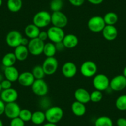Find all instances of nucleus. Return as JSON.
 <instances>
[{
    "label": "nucleus",
    "instance_id": "1",
    "mask_svg": "<svg viewBox=\"0 0 126 126\" xmlns=\"http://www.w3.org/2000/svg\"><path fill=\"white\" fill-rule=\"evenodd\" d=\"M46 120L48 122L57 124L63 119L64 111L59 106H52L49 108L45 112Z\"/></svg>",
    "mask_w": 126,
    "mask_h": 126
},
{
    "label": "nucleus",
    "instance_id": "2",
    "mask_svg": "<svg viewBox=\"0 0 126 126\" xmlns=\"http://www.w3.org/2000/svg\"><path fill=\"white\" fill-rule=\"evenodd\" d=\"M51 22V15L46 11H42L36 13L33 18V24L38 28H44Z\"/></svg>",
    "mask_w": 126,
    "mask_h": 126
},
{
    "label": "nucleus",
    "instance_id": "3",
    "mask_svg": "<svg viewBox=\"0 0 126 126\" xmlns=\"http://www.w3.org/2000/svg\"><path fill=\"white\" fill-rule=\"evenodd\" d=\"M110 81L108 76L103 74H98L94 76L93 79V85L95 90L105 91L110 87Z\"/></svg>",
    "mask_w": 126,
    "mask_h": 126
},
{
    "label": "nucleus",
    "instance_id": "4",
    "mask_svg": "<svg viewBox=\"0 0 126 126\" xmlns=\"http://www.w3.org/2000/svg\"><path fill=\"white\" fill-rule=\"evenodd\" d=\"M87 25L91 32L94 33H98L103 31L106 24L104 21L103 17L96 16L92 17L88 20Z\"/></svg>",
    "mask_w": 126,
    "mask_h": 126
},
{
    "label": "nucleus",
    "instance_id": "5",
    "mask_svg": "<svg viewBox=\"0 0 126 126\" xmlns=\"http://www.w3.org/2000/svg\"><path fill=\"white\" fill-rule=\"evenodd\" d=\"M45 43L38 38H33L29 40L27 45L30 54L33 56H39L43 52Z\"/></svg>",
    "mask_w": 126,
    "mask_h": 126
},
{
    "label": "nucleus",
    "instance_id": "6",
    "mask_svg": "<svg viewBox=\"0 0 126 126\" xmlns=\"http://www.w3.org/2000/svg\"><path fill=\"white\" fill-rule=\"evenodd\" d=\"M81 74L85 77H92L97 73L98 67L96 63L92 61H87L82 63L80 69Z\"/></svg>",
    "mask_w": 126,
    "mask_h": 126
},
{
    "label": "nucleus",
    "instance_id": "7",
    "mask_svg": "<svg viewBox=\"0 0 126 126\" xmlns=\"http://www.w3.org/2000/svg\"><path fill=\"white\" fill-rule=\"evenodd\" d=\"M58 61L54 57L47 58L43 61L42 67L45 75L51 76L56 72L58 68Z\"/></svg>",
    "mask_w": 126,
    "mask_h": 126
},
{
    "label": "nucleus",
    "instance_id": "8",
    "mask_svg": "<svg viewBox=\"0 0 126 126\" xmlns=\"http://www.w3.org/2000/svg\"><path fill=\"white\" fill-rule=\"evenodd\" d=\"M22 38L23 37L20 32L17 30H11L6 35V42L9 47L15 48L21 45Z\"/></svg>",
    "mask_w": 126,
    "mask_h": 126
},
{
    "label": "nucleus",
    "instance_id": "9",
    "mask_svg": "<svg viewBox=\"0 0 126 126\" xmlns=\"http://www.w3.org/2000/svg\"><path fill=\"white\" fill-rule=\"evenodd\" d=\"M48 38L53 43H58L63 42L65 36L64 31L63 29L53 26L49 28L47 31Z\"/></svg>",
    "mask_w": 126,
    "mask_h": 126
},
{
    "label": "nucleus",
    "instance_id": "10",
    "mask_svg": "<svg viewBox=\"0 0 126 126\" xmlns=\"http://www.w3.org/2000/svg\"><path fill=\"white\" fill-rule=\"evenodd\" d=\"M31 87L32 92L37 96H43L48 92V85L43 79L35 80Z\"/></svg>",
    "mask_w": 126,
    "mask_h": 126
},
{
    "label": "nucleus",
    "instance_id": "11",
    "mask_svg": "<svg viewBox=\"0 0 126 126\" xmlns=\"http://www.w3.org/2000/svg\"><path fill=\"white\" fill-rule=\"evenodd\" d=\"M51 23L53 26L64 28L68 24V19L65 14L61 11L53 12L51 14Z\"/></svg>",
    "mask_w": 126,
    "mask_h": 126
},
{
    "label": "nucleus",
    "instance_id": "12",
    "mask_svg": "<svg viewBox=\"0 0 126 126\" xmlns=\"http://www.w3.org/2000/svg\"><path fill=\"white\" fill-rule=\"evenodd\" d=\"M1 100H3L5 103L16 102L19 97L17 91L13 88L9 89L3 90L0 93Z\"/></svg>",
    "mask_w": 126,
    "mask_h": 126
},
{
    "label": "nucleus",
    "instance_id": "13",
    "mask_svg": "<svg viewBox=\"0 0 126 126\" xmlns=\"http://www.w3.org/2000/svg\"><path fill=\"white\" fill-rule=\"evenodd\" d=\"M21 109L20 106L17 103H6L4 114L10 119L19 117Z\"/></svg>",
    "mask_w": 126,
    "mask_h": 126
},
{
    "label": "nucleus",
    "instance_id": "14",
    "mask_svg": "<svg viewBox=\"0 0 126 126\" xmlns=\"http://www.w3.org/2000/svg\"><path fill=\"white\" fill-rule=\"evenodd\" d=\"M110 87L112 90L119 92L126 88V77L123 75L115 76L110 81Z\"/></svg>",
    "mask_w": 126,
    "mask_h": 126
},
{
    "label": "nucleus",
    "instance_id": "15",
    "mask_svg": "<svg viewBox=\"0 0 126 126\" xmlns=\"http://www.w3.org/2000/svg\"><path fill=\"white\" fill-rule=\"evenodd\" d=\"M62 74L66 78H72L77 74V68L75 63L68 61L63 64L61 69Z\"/></svg>",
    "mask_w": 126,
    "mask_h": 126
},
{
    "label": "nucleus",
    "instance_id": "16",
    "mask_svg": "<svg viewBox=\"0 0 126 126\" xmlns=\"http://www.w3.org/2000/svg\"><path fill=\"white\" fill-rule=\"evenodd\" d=\"M76 101L83 104H87L90 101V93L83 88H79L74 92Z\"/></svg>",
    "mask_w": 126,
    "mask_h": 126
},
{
    "label": "nucleus",
    "instance_id": "17",
    "mask_svg": "<svg viewBox=\"0 0 126 126\" xmlns=\"http://www.w3.org/2000/svg\"><path fill=\"white\" fill-rule=\"evenodd\" d=\"M35 80L32 72H24L20 74L17 81L23 87H31Z\"/></svg>",
    "mask_w": 126,
    "mask_h": 126
},
{
    "label": "nucleus",
    "instance_id": "18",
    "mask_svg": "<svg viewBox=\"0 0 126 126\" xmlns=\"http://www.w3.org/2000/svg\"><path fill=\"white\" fill-rule=\"evenodd\" d=\"M103 37L108 41H113L118 35V31L114 25H105L102 31Z\"/></svg>",
    "mask_w": 126,
    "mask_h": 126
},
{
    "label": "nucleus",
    "instance_id": "19",
    "mask_svg": "<svg viewBox=\"0 0 126 126\" xmlns=\"http://www.w3.org/2000/svg\"><path fill=\"white\" fill-rule=\"evenodd\" d=\"M19 74H19V71L14 66L4 67V77H5L6 79L8 80L10 82H11L12 83L17 81Z\"/></svg>",
    "mask_w": 126,
    "mask_h": 126
},
{
    "label": "nucleus",
    "instance_id": "20",
    "mask_svg": "<svg viewBox=\"0 0 126 126\" xmlns=\"http://www.w3.org/2000/svg\"><path fill=\"white\" fill-rule=\"evenodd\" d=\"M62 42L64 45L65 48L72 49L77 47L79 43V39L76 35L69 33V34L65 35Z\"/></svg>",
    "mask_w": 126,
    "mask_h": 126
},
{
    "label": "nucleus",
    "instance_id": "21",
    "mask_svg": "<svg viewBox=\"0 0 126 126\" xmlns=\"http://www.w3.org/2000/svg\"><path fill=\"white\" fill-rule=\"evenodd\" d=\"M17 60L19 61H25L29 56V51L27 47L24 45H19L15 48L14 52Z\"/></svg>",
    "mask_w": 126,
    "mask_h": 126
},
{
    "label": "nucleus",
    "instance_id": "22",
    "mask_svg": "<svg viewBox=\"0 0 126 126\" xmlns=\"http://www.w3.org/2000/svg\"><path fill=\"white\" fill-rule=\"evenodd\" d=\"M71 110L75 116L81 117L86 113L87 109L85 104L76 101L71 105Z\"/></svg>",
    "mask_w": 126,
    "mask_h": 126
},
{
    "label": "nucleus",
    "instance_id": "23",
    "mask_svg": "<svg viewBox=\"0 0 126 126\" xmlns=\"http://www.w3.org/2000/svg\"><path fill=\"white\" fill-rule=\"evenodd\" d=\"M40 32V28H38L33 24H29L25 28V35L30 40L38 38Z\"/></svg>",
    "mask_w": 126,
    "mask_h": 126
},
{
    "label": "nucleus",
    "instance_id": "24",
    "mask_svg": "<svg viewBox=\"0 0 126 126\" xmlns=\"http://www.w3.org/2000/svg\"><path fill=\"white\" fill-rule=\"evenodd\" d=\"M17 59L14 53H8L3 57L1 60L2 64L4 67L14 66L16 62Z\"/></svg>",
    "mask_w": 126,
    "mask_h": 126
},
{
    "label": "nucleus",
    "instance_id": "25",
    "mask_svg": "<svg viewBox=\"0 0 126 126\" xmlns=\"http://www.w3.org/2000/svg\"><path fill=\"white\" fill-rule=\"evenodd\" d=\"M8 9L12 13H17L22 7V0H8L7 1Z\"/></svg>",
    "mask_w": 126,
    "mask_h": 126
},
{
    "label": "nucleus",
    "instance_id": "26",
    "mask_svg": "<svg viewBox=\"0 0 126 126\" xmlns=\"http://www.w3.org/2000/svg\"><path fill=\"white\" fill-rule=\"evenodd\" d=\"M56 52V48L54 43H53V42H48V43H45L43 53L47 58L54 57Z\"/></svg>",
    "mask_w": 126,
    "mask_h": 126
},
{
    "label": "nucleus",
    "instance_id": "27",
    "mask_svg": "<svg viewBox=\"0 0 126 126\" xmlns=\"http://www.w3.org/2000/svg\"><path fill=\"white\" fill-rule=\"evenodd\" d=\"M46 120L45 114L41 111H37L32 113L31 121L35 125L42 124Z\"/></svg>",
    "mask_w": 126,
    "mask_h": 126
},
{
    "label": "nucleus",
    "instance_id": "28",
    "mask_svg": "<svg viewBox=\"0 0 126 126\" xmlns=\"http://www.w3.org/2000/svg\"><path fill=\"white\" fill-rule=\"evenodd\" d=\"M103 19L106 25H114L118 21V16L113 12H109L105 14Z\"/></svg>",
    "mask_w": 126,
    "mask_h": 126
},
{
    "label": "nucleus",
    "instance_id": "29",
    "mask_svg": "<svg viewBox=\"0 0 126 126\" xmlns=\"http://www.w3.org/2000/svg\"><path fill=\"white\" fill-rule=\"evenodd\" d=\"M94 126H113V122L110 117L100 116L94 122Z\"/></svg>",
    "mask_w": 126,
    "mask_h": 126
},
{
    "label": "nucleus",
    "instance_id": "30",
    "mask_svg": "<svg viewBox=\"0 0 126 126\" xmlns=\"http://www.w3.org/2000/svg\"><path fill=\"white\" fill-rule=\"evenodd\" d=\"M116 107L120 111H126V94H122L116 100Z\"/></svg>",
    "mask_w": 126,
    "mask_h": 126
},
{
    "label": "nucleus",
    "instance_id": "31",
    "mask_svg": "<svg viewBox=\"0 0 126 126\" xmlns=\"http://www.w3.org/2000/svg\"><path fill=\"white\" fill-rule=\"evenodd\" d=\"M32 73L34 76L35 80L38 79H43L45 76V73L43 69L42 66H36L32 69Z\"/></svg>",
    "mask_w": 126,
    "mask_h": 126
},
{
    "label": "nucleus",
    "instance_id": "32",
    "mask_svg": "<svg viewBox=\"0 0 126 126\" xmlns=\"http://www.w3.org/2000/svg\"><path fill=\"white\" fill-rule=\"evenodd\" d=\"M103 94L102 92L97 90L93 91L90 93V101L93 103L100 102L103 99Z\"/></svg>",
    "mask_w": 126,
    "mask_h": 126
},
{
    "label": "nucleus",
    "instance_id": "33",
    "mask_svg": "<svg viewBox=\"0 0 126 126\" xmlns=\"http://www.w3.org/2000/svg\"><path fill=\"white\" fill-rule=\"evenodd\" d=\"M32 116V112L30 110L27 109H24L20 111L19 117H20L23 121L25 122L31 121Z\"/></svg>",
    "mask_w": 126,
    "mask_h": 126
},
{
    "label": "nucleus",
    "instance_id": "34",
    "mask_svg": "<svg viewBox=\"0 0 126 126\" xmlns=\"http://www.w3.org/2000/svg\"><path fill=\"white\" fill-rule=\"evenodd\" d=\"M63 7V1L61 0H52L50 3V8L53 12L61 11Z\"/></svg>",
    "mask_w": 126,
    "mask_h": 126
},
{
    "label": "nucleus",
    "instance_id": "35",
    "mask_svg": "<svg viewBox=\"0 0 126 126\" xmlns=\"http://www.w3.org/2000/svg\"><path fill=\"white\" fill-rule=\"evenodd\" d=\"M10 126H25V122L20 117H17L11 119L10 122Z\"/></svg>",
    "mask_w": 126,
    "mask_h": 126
},
{
    "label": "nucleus",
    "instance_id": "36",
    "mask_svg": "<svg viewBox=\"0 0 126 126\" xmlns=\"http://www.w3.org/2000/svg\"><path fill=\"white\" fill-rule=\"evenodd\" d=\"M1 87L3 90L9 89V88H11L12 82L7 79H4L1 82Z\"/></svg>",
    "mask_w": 126,
    "mask_h": 126
},
{
    "label": "nucleus",
    "instance_id": "37",
    "mask_svg": "<svg viewBox=\"0 0 126 126\" xmlns=\"http://www.w3.org/2000/svg\"><path fill=\"white\" fill-rule=\"evenodd\" d=\"M38 38L40 40H41L43 42H45V40H47L48 38V35L47 32L46 31H40L39 33V35H38Z\"/></svg>",
    "mask_w": 126,
    "mask_h": 126
},
{
    "label": "nucleus",
    "instance_id": "38",
    "mask_svg": "<svg viewBox=\"0 0 126 126\" xmlns=\"http://www.w3.org/2000/svg\"><path fill=\"white\" fill-rule=\"evenodd\" d=\"M69 1L74 6H80L84 3L85 0H69Z\"/></svg>",
    "mask_w": 126,
    "mask_h": 126
},
{
    "label": "nucleus",
    "instance_id": "39",
    "mask_svg": "<svg viewBox=\"0 0 126 126\" xmlns=\"http://www.w3.org/2000/svg\"><path fill=\"white\" fill-rule=\"evenodd\" d=\"M117 126H126V119L124 117H120L117 120Z\"/></svg>",
    "mask_w": 126,
    "mask_h": 126
},
{
    "label": "nucleus",
    "instance_id": "40",
    "mask_svg": "<svg viewBox=\"0 0 126 126\" xmlns=\"http://www.w3.org/2000/svg\"><path fill=\"white\" fill-rule=\"evenodd\" d=\"M6 103L0 99V116L4 114V110H5Z\"/></svg>",
    "mask_w": 126,
    "mask_h": 126
},
{
    "label": "nucleus",
    "instance_id": "41",
    "mask_svg": "<svg viewBox=\"0 0 126 126\" xmlns=\"http://www.w3.org/2000/svg\"><path fill=\"white\" fill-rule=\"evenodd\" d=\"M55 46H56V48L57 51H63V49H64V48H66L62 42H59V43H55Z\"/></svg>",
    "mask_w": 126,
    "mask_h": 126
},
{
    "label": "nucleus",
    "instance_id": "42",
    "mask_svg": "<svg viewBox=\"0 0 126 126\" xmlns=\"http://www.w3.org/2000/svg\"><path fill=\"white\" fill-rule=\"evenodd\" d=\"M104 0H88V1L90 3L92 4H94V5H98V4H100L101 3H103Z\"/></svg>",
    "mask_w": 126,
    "mask_h": 126
},
{
    "label": "nucleus",
    "instance_id": "43",
    "mask_svg": "<svg viewBox=\"0 0 126 126\" xmlns=\"http://www.w3.org/2000/svg\"><path fill=\"white\" fill-rule=\"evenodd\" d=\"M29 40L27 38H24V37H23L21 41V45H24V46H26V47H27L28 44H29Z\"/></svg>",
    "mask_w": 126,
    "mask_h": 126
},
{
    "label": "nucleus",
    "instance_id": "44",
    "mask_svg": "<svg viewBox=\"0 0 126 126\" xmlns=\"http://www.w3.org/2000/svg\"><path fill=\"white\" fill-rule=\"evenodd\" d=\"M43 126H58L56 125V124H53V123H50V122H48V123L45 124L43 125Z\"/></svg>",
    "mask_w": 126,
    "mask_h": 126
},
{
    "label": "nucleus",
    "instance_id": "45",
    "mask_svg": "<svg viewBox=\"0 0 126 126\" xmlns=\"http://www.w3.org/2000/svg\"><path fill=\"white\" fill-rule=\"evenodd\" d=\"M3 80H4V77H3V76L1 74H0V83H1Z\"/></svg>",
    "mask_w": 126,
    "mask_h": 126
},
{
    "label": "nucleus",
    "instance_id": "46",
    "mask_svg": "<svg viewBox=\"0 0 126 126\" xmlns=\"http://www.w3.org/2000/svg\"><path fill=\"white\" fill-rule=\"evenodd\" d=\"M123 75L124 76H125V77H126V67H124V70H123Z\"/></svg>",
    "mask_w": 126,
    "mask_h": 126
},
{
    "label": "nucleus",
    "instance_id": "47",
    "mask_svg": "<svg viewBox=\"0 0 126 126\" xmlns=\"http://www.w3.org/2000/svg\"><path fill=\"white\" fill-rule=\"evenodd\" d=\"M0 126H3V121H1V119H0Z\"/></svg>",
    "mask_w": 126,
    "mask_h": 126
},
{
    "label": "nucleus",
    "instance_id": "48",
    "mask_svg": "<svg viewBox=\"0 0 126 126\" xmlns=\"http://www.w3.org/2000/svg\"><path fill=\"white\" fill-rule=\"evenodd\" d=\"M2 90H3V89H2L1 85V83H0V93H1V92H2Z\"/></svg>",
    "mask_w": 126,
    "mask_h": 126
},
{
    "label": "nucleus",
    "instance_id": "49",
    "mask_svg": "<svg viewBox=\"0 0 126 126\" xmlns=\"http://www.w3.org/2000/svg\"><path fill=\"white\" fill-rule=\"evenodd\" d=\"M2 4H3V0H0V7L1 6Z\"/></svg>",
    "mask_w": 126,
    "mask_h": 126
},
{
    "label": "nucleus",
    "instance_id": "50",
    "mask_svg": "<svg viewBox=\"0 0 126 126\" xmlns=\"http://www.w3.org/2000/svg\"><path fill=\"white\" fill-rule=\"evenodd\" d=\"M61 1H65V0H61Z\"/></svg>",
    "mask_w": 126,
    "mask_h": 126
}]
</instances>
